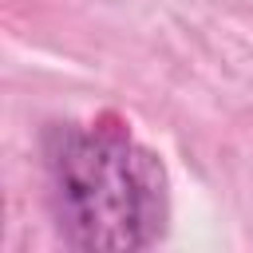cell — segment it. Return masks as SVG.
Wrapping results in <instances>:
<instances>
[{
	"instance_id": "6da1fadb",
	"label": "cell",
	"mask_w": 253,
	"mask_h": 253,
	"mask_svg": "<svg viewBox=\"0 0 253 253\" xmlns=\"http://www.w3.org/2000/svg\"><path fill=\"white\" fill-rule=\"evenodd\" d=\"M43 162L51 213L71 249L130 253L166 233V170L126 123H59L43 138Z\"/></svg>"
}]
</instances>
